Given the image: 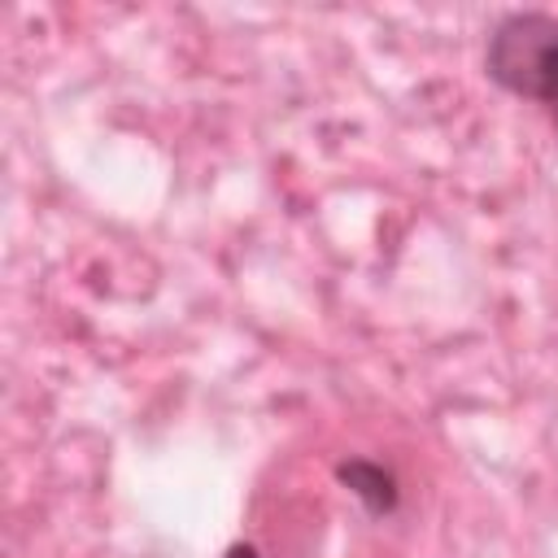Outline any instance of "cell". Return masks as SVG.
I'll return each mask as SVG.
<instances>
[{
  "instance_id": "1",
  "label": "cell",
  "mask_w": 558,
  "mask_h": 558,
  "mask_svg": "<svg viewBox=\"0 0 558 558\" xmlns=\"http://www.w3.org/2000/svg\"><path fill=\"white\" fill-rule=\"evenodd\" d=\"M484 74L501 92L541 105L558 135V13L514 9L497 17L484 44Z\"/></svg>"
},
{
  "instance_id": "2",
  "label": "cell",
  "mask_w": 558,
  "mask_h": 558,
  "mask_svg": "<svg viewBox=\"0 0 558 558\" xmlns=\"http://www.w3.org/2000/svg\"><path fill=\"white\" fill-rule=\"evenodd\" d=\"M336 480H340V484L366 506V514H375V519H384V514H392V510L401 506L397 475H392L388 466L371 462V458H344V462L336 466Z\"/></svg>"
},
{
  "instance_id": "3",
  "label": "cell",
  "mask_w": 558,
  "mask_h": 558,
  "mask_svg": "<svg viewBox=\"0 0 558 558\" xmlns=\"http://www.w3.org/2000/svg\"><path fill=\"white\" fill-rule=\"evenodd\" d=\"M222 558H262V554H257V549H253L248 541H235V545H231V549H227Z\"/></svg>"
}]
</instances>
